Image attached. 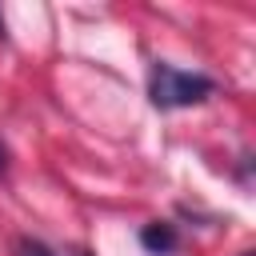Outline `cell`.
<instances>
[{"mask_svg": "<svg viewBox=\"0 0 256 256\" xmlns=\"http://www.w3.org/2000/svg\"><path fill=\"white\" fill-rule=\"evenodd\" d=\"M212 92H216V84H212V76H204V72H184V68L164 64V60L152 64L148 96H152L156 108H192V104L208 100Z\"/></svg>", "mask_w": 256, "mask_h": 256, "instance_id": "1", "label": "cell"}, {"mask_svg": "<svg viewBox=\"0 0 256 256\" xmlns=\"http://www.w3.org/2000/svg\"><path fill=\"white\" fill-rule=\"evenodd\" d=\"M140 244H144L152 256H168V252H176L180 236H176V228H172V224L156 220V224H144V232H140Z\"/></svg>", "mask_w": 256, "mask_h": 256, "instance_id": "2", "label": "cell"}, {"mask_svg": "<svg viewBox=\"0 0 256 256\" xmlns=\"http://www.w3.org/2000/svg\"><path fill=\"white\" fill-rule=\"evenodd\" d=\"M16 252H20V256H56V252H48V248H44L40 240H28V236H24L20 244H16Z\"/></svg>", "mask_w": 256, "mask_h": 256, "instance_id": "3", "label": "cell"}, {"mask_svg": "<svg viewBox=\"0 0 256 256\" xmlns=\"http://www.w3.org/2000/svg\"><path fill=\"white\" fill-rule=\"evenodd\" d=\"M4 164H8V156H4V148H0V172H4Z\"/></svg>", "mask_w": 256, "mask_h": 256, "instance_id": "4", "label": "cell"}, {"mask_svg": "<svg viewBox=\"0 0 256 256\" xmlns=\"http://www.w3.org/2000/svg\"><path fill=\"white\" fill-rule=\"evenodd\" d=\"M0 36H4V16H0Z\"/></svg>", "mask_w": 256, "mask_h": 256, "instance_id": "5", "label": "cell"}, {"mask_svg": "<svg viewBox=\"0 0 256 256\" xmlns=\"http://www.w3.org/2000/svg\"><path fill=\"white\" fill-rule=\"evenodd\" d=\"M240 256H256V252H240Z\"/></svg>", "mask_w": 256, "mask_h": 256, "instance_id": "6", "label": "cell"}]
</instances>
